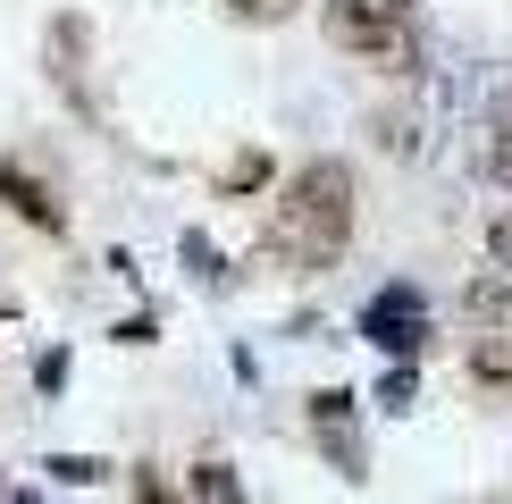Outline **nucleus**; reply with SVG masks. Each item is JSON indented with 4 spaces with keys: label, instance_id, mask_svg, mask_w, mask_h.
Segmentation results:
<instances>
[{
    "label": "nucleus",
    "instance_id": "f257e3e1",
    "mask_svg": "<svg viewBox=\"0 0 512 504\" xmlns=\"http://www.w3.org/2000/svg\"><path fill=\"white\" fill-rule=\"evenodd\" d=\"M345 244H353V168L345 160L294 168V177L277 185V202H269L261 252L286 278H319V269L345 261Z\"/></svg>",
    "mask_w": 512,
    "mask_h": 504
},
{
    "label": "nucleus",
    "instance_id": "f03ea898",
    "mask_svg": "<svg viewBox=\"0 0 512 504\" xmlns=\"http://www.w3.org/2000/svg\"><path fill=\"white\" fill-rule=\"evenodd\" d=\"M319 26H328L336 51L370 59V68H387V76L420 68V0H328Z\"/></svg>",
    "mask_w": 512,
    "mask_h": 504
},
{
    "label": "nucleus",
    "instance_id": "7ed1b4c3",
    "mask_svg": "<svg viewBox=\"0 0 512 504\" xmlns=\"http://www.w3.org/2000/svg\"><path fill=\"white\" fill-rule=\"evenodd\" d=\"M462 362L479 387H512V278H471L462 294Z\"/></svg>",
    "mask_w": 512,
    "mask_h": 504
},
{
    "label": "nucleus",
    "instance_id": "20e7f679",
    "mask_svg": "<svg viewBox=\"0 0 512 504\" xmlns=\"http://www.w3.org/2000/svg\"><path fill=\"white\" fill-rule=\"evenodd\" d=\"M361 336H370L387 362H412L420 345H429V294H420L412 278H395V286H378L370 303H361Z\"/></svg>",
    "mask_w": 512,
    "mask_h": 504
},
{
    "label": "nucleus",
    "instance_id": "39448f33",
    "mask_svg": "<svg viewBox=\"0 0 512 504\" xmlns=\"http://www.w3.org/2000/svg\"><path fill=\"white\" fill-rule=\"evenodd\" d=\"M311 446L328 454L336 479H370V437H361V395L353 387H319L311 395Z\"/></svg>",
    "mask_w": 512,
    "mask_h": 504
},
{
    "label": "nucleus",
    "instance_id": "423d86ee",
    "mask_svg": "<svg viewBox=\"0 0 512 504\" xmlns=\"http://www.w3.org/2000/svg\"><path fill=\"white\" fill-rule=\"evenodd\" d=\"M0 202H9L26 227H42V236H68V202H59L26 160H0Z\"/></svg>",
    "mask_w": 512,
    "mask_h": 504
},
{
    "label": "nucleus",
    "instance_id": "0eeeda50",
    "mask_svg": "<svg viewBox=\"0 0 512 504\" xmlns=\"http://www.w3.org/2000/svg\"><path fill=\"white\" fill-rule=\"evenodd\" d=\"M177 496H185V504H252V496H244V471H236L227 454H202V462H185Z\"/></svg>",
    "mask_w": 512,
    "mask_h": 504
},
{
    "label": "nucleus",
    "instance_id": "6e6552de",
    "mask_svg": "<svg viewBox=\"0 0 512 504\" xmlns=\"http://www.w3.org/2000/svg\"><path fill=\"white\" fill-rule=\"evenodd\" d=\"M42 471H51V488H101L118 462H101V454H42Z\"/></svg>",
    "mask_w": 512,
    "mask_h": 504
},
{
    "label": "nucleus",
    "instance_id": "1a4fd4ad",
    "mask_svg": "<svg viewBox=\"0 0 512 504\" xmlns=\"http://www.w3.org/2000/svg\"><path fill=\"white\" fill-rule=\"evenodd\" d=\"M487 177L512 185V93H496V110H487Z\"/></svg>",
    "mask_w": 512,
    "mask_h": 504
},
{
    "label": "nucleus",
    "instance_id": "9d476101",
    "mask_svg": "<svg viewBox=\"0 0 512 504\" xmlns=\"http://www.w3.org/2000/svg\"><path fill=\"white\" fill-rule=\"evenodd\" d=\"M126 504H185V496H177V479H168L160 462H135V471H126Z\"/></svg>",
    "mask_w": 512,
    "mask_h": 504
},
{
    "label": "nucleus",
    "instance_id": "9b49d317",
    "mask_svg": "<svg viewBox=\"0 0 512 504\" xmlns=\"http://www.w3.org/2000/svg\"><path fill=\"white\" fill-rule=\"evenodd\" d=\"M68 370H76L68 345H42V353H34V395H42V404H59V395H68Z\"/></svg>",
    "mask_w": 512,
    "mask_h": 504
},
{
    "label": "nucleus",
    "instance_id": "f8f14e48",
    "mask_svg": "<svg viewBox=\"0 0 512 504\" xmlns=\"http://www.w3.org/2000/svg\"><path fill=\"white\" fill-rule=\"evenodd\" d=\"M177 252H185V269H194L202 286H227V261H219V244H210L202 227H185V244H177Z\"/></svg>",
    "mask_w": 512,
    "mask_h": 504
},
{
    "label": "nucleus",
    "instance_id": "ddd939ff",
    "mask_svg": "<svg viewBox=\"0 0 512 504\" xmlns=\"http://www.w3.org/2000/svg\"><path fill=\"white\" fill-rule=\"evenodd\" d=\"M412 404H420V370L395 362L387 378H378V412H412Z\"/></svg>",
    "mask_w": 512,
    "mask_h": 504
},
{
    "label": "nucleus",
    "instance_id": "4468645a",
    "mask_svg": "<svg viewBox=\"0 0 512 504\" xmlns=\"http://www.w3.org/2000/svg\"><path fill=\"white\" fill-rule=\"evenodd\" d=\"M219 185H227V194H261V185H269V152H236L219 168Z\"/></svg>",
    "mask_w": 512,
    "mask_h": 504
},
{
    "label": "nucleus",
    "instance_id": "2eb2a0df",
    "mask_svg": "<svg viewBox=\"0 0 512 504\" xmlns=\"http://www.w3.org/2000/svg\"><path fill=\"white\" fill-rule=\"evenodd\" d=\"M227 17H244V26H277V17H294V0H227Z\"/></svg>",
    "mask_w": 512,
    "mask_h": 504
},
{
    "label": "nucleus",
    "instance_id": "dca6fc26",
    "mask_svg": "<svg viewBox=\"0 0 512 504\" xmlns=\"http://www.w3.org/2000/svg\"><path fill=\"white\" fill-rule=\"evenodd\" d=\"M487 252H496V269H512V202L487 219Z\"/></svg>",
    "mask_w": 512,
    "mask_h": 504
},
{
    "label": "nucleus",
    "instance_id": "f3484780",
    "mask_svg": "<svg viewBox=\"0 0 512 504\" xmlns=\"http://www.w3.org/2000/svg\"><path fill=\"white\" fill-rule=\"evenodd\" d=\"M9 353H26V320H17V311L0 303V370H9Z\"/></svg>",
    "mask_w": 512,
    "mask_h": 504
},
{
    "label": "nucleus",
    "instance_id": "a211bd4d",
    "mask_svg": "<svg viewBox=\"0 0 512 504\" xmlns=\"http://www.w3.org/2000/svg\"><path fill=\"white\" fill-rule=\"evenodd\" d=\"M152 336H160V320H152V311H135V320H118V345H152Z\"/></svg>",
    "mask_w": 512,
    "mask_h": 504
},
{
    "label": "nucleus",
    "instance_id": "6ab92c4d",
    "mask_svg": "<svg viewBox=\"0 0 512 504\" xmlns=\"http://www.w3.org/2000/svg\"><path fill=\"white\" fill-rule=\"evenodd\" d=\"M0 504H42V488H17V479H9V496H0Z\"/></svg>",
    "mask_w": 512,
    "mask_h": 504
},
{
    "label": "nucleus",
    "instance_id": "aec40b11",
    "mask_svg": "<svg viewBox=\"0 0 512 504\" xmlns=\"http://www.w3.org/2000/svg\"><path fill=\"white\" fill-rule=\"evenodd\" d=\"M0 496H9V471H0Z\"/></svg>",
    "mask_w": 512,
    "mask_h": 504
}]
</instances>
